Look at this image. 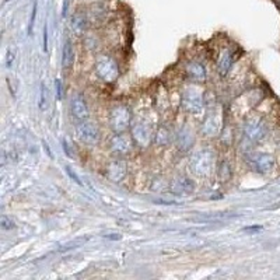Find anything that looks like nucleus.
<instances>
[{
  "label": "nucleus",
  "mask_w": 280,
  "mask_h": 280,
  "mask_svg": "<svg viewBox=\"0 0 280 280\" xmlns=\"http://www.w3.org/2000/svg\"><path fill=\"white\" fill-rule=\"evenodd\" d=\"M181 105L189 114H199L205 108V97L203 91L196 86L187 87L181 94Z\"/></svg>",
  "instance_id": "1"
},
{
  "label": "nucleus",
  "mask_w": 280,
  "mask_h": 280,
  "mask_svg": "<svg viewBox=\"0 0 280 280\" xmlns=\"http://www.w3.org/2000/svg\"><path fill=\"white\" fill-rule=\"evenodd\" d=\"M215 165V153L212 150H199L192 154L189 167L192 172L198 177H206Z\"/></svg>",
  "instance_id": "2"
},
{
  "label": "nucleus",
  "mask_w": 280,
  "mask_h": 280,
  "mask_svg": "<svg viewBox=\"0 0 280 280\" xmlns=\"http://www.w3.org/2000/svg\"><path fill=\"white\" fill-rule=\"evenodd\" d=\"M95 73L101 80L107 83H114L119 77V67L112 58L102 55L95 62Z\"/></svg>",
  "instance_id": "3"
},
{
  "label": "nucleus",
  "mask_w": 280,
  "mask_h": 280,
  "mask_svg": "<svg viewBox=\"0 0 280 280\" xmlns=\"http://www.w3.org/2000/svg\"><path fill=\"white\" fill-rule=\"evenodd\" d=\"M132 122V112L125 105H118L111 111L109 125L115 133H124Z\"/></svg>",
  "instance_id": "4"
},
{
  "label": "nucleus",
  "mask_w": 280,
  "mask_h": 280,
  "mask_svg": "<svg viewBox=\"0 0 280 280\" xmlns=\"http://www.w3.org/2000/svg\"><path fill=\"white\" fill-rule=\"evenodd\" d=\"M244 133L251 142H261L268 133L266 122L261 117H249L244 124Z\"/></svg>",
  "instance_id": "5"
},
{
  "label": "nucleus",
  "mask_w": 280,
  "mask_h": 280,
  "mask_svg": "<svg viewBox=\"0 0 280 280\" xmlns=\"http://www.w3.org/2000/svg\"><path fill=\"white\" fill-rule=\"evenodd\" d=\"M223 129V114L220 107H215L208 112L205 117L203 125H202V132L206 136H217Z\"/></svg>",
  "instance_id": "6"
},
{
  "label": "nucleus",
  "mask_w": 280,
  "mask_h": 280,
  "mask_svg": "<svg viewBox=\"0 0 280 280\" xmlns=\"http://www.w3.org/2000/svg\"><path fill=\"white\" fill-rule=\"evenodd\" d=\"M76 132H77V137L82 140L83 143H86V145H95L98 142L99 129L91 121H83V122H80L77 125V127H76Z\"/></svg>",
  "instance_id": "7"
},
{
  "label": "nucleus",
  "mask_w": 280,
  "mask_h": 280,
  "mask_svg": "<svg viewBox=\"0 0 280 280\" xmlns=\"http://www.w3.org/2000/svg\"><path fill=\"white\" fill-rule=\"evenodd\" d=\"M248 164L251 165L256 172L259 174H266L273 168L275 165V160L271 154L266 153H255L248 156Z\"/></svg>",
  "instance_id": "8"
},
{
  "label": "nucleus",
  "mask_w": 280,
  "mask_h": 280,
  "mask_svg": "<svg viewBox=\"0 0 280 280\" xmlns=\"http://www.w3.org/2000/svg\"><path fill=\"white\" fill-rule=\"evenodd\" d=\"M153 133H152V129L150 126L143 122V121H140V122H137L133 125V130H132V137H133V140H135V143L137 146H140V147H147V146L152 143V140H153Z\"/></svg>",
  "instance_id": "9"
},
{
  "label": "nucleus",
  "mask_w": 280,
  "mask_h": 280,
  "mask_svg": "<svg viewBox=\"0 0 280 280\" xmlns=\"http://www.w3.org/2000/svg\"><path fill=\"white\" fill-rule=\"evenodd\" d=\"M133 143H135L133 137L125 135V132H124V133H117L111 139L109 147H111V150L114 153L125 156V154H127L133 149Z\"/></svg>",
  "instance_id": "10"
},
{
  "label": "nucleus",
  "mask_w": 280,
  "mask_h": 280,
  "mask_svg": "<svg viewBox=\"0 0 280 280\" xmlns=\"http://www.w3.org/2000/svg\"><path fill=\"white\" fill-rule=\"evenodd\" d=\"M70 112H72L73 117L76 119H80V121H84L89 118L90 112H89L87 102L80 94H74L70 98Z\"/></svg>",
  "instance_id": "11"
},
{
  "label": "nucleus",
  "mask_w": 280,
  "mask_h": 280,
  "mask_svg": "<svg viewBox=\"0 0 280 280\" xmlns=\"http://www.w3.org/2000/svg\"><path fill=\"white\" fill-rule=\"evenodd\" d=\"M127 172V165L124 160H115L108 164L107 167V177L112 182H121Z\"/></svg>",
  "instance_id": "12"
},
{
  "label": "nucleus",
  "mask_w": 280,
  "mask_h": 280,
  "mask_svg": "<svg viewBox=\"0 0 280 280\" xmlns=\"http://www.w3.org/2000/svg\"><path fill=\"white\" fill-rule=\"evenodd\" d=\"M170 188L175 195H189L193 192V182L187 175H178L171 181Z\"/></svg>",
  "instance_id": "13"
},
{
  "label": "nucleus",
  "mask_w": 280,
  "mask_h": 280,
  "mask_svg": "<svg viewBox=\"0 0 280 280\" xmlns=\"http://www.w3.org/2000/svg\"><path fill=\"white\" fill-rule=\"evenodd\" d=\"M193 133L190 130L189 127L187 125H184L182 127H180L178 133H177V145H178V149L181 152H187L189 150L192 145H193Z\"/></svg>",
  "instance_id": "14"
},
{
  "label": "nucleus",
  "mask_w": 280,
  "mask_h": 280,
  "mask_svg": "<svg viewBox=\"0 0 280 280\" xmlns=\"http://www.w3.org/2000/svg\"><path fill=\"white\" fill-rule=\"evenodd\" d=\"M187 76L193 82H205L208 79L206 67L199 62H190L187 64Z\"/></svg>",
  "instance_id": "15"
},
{
  "label": "nucleus",
  "mask_w": 280,
  "mask_h": 280,
  "mask_svg": "<svg viewBox=\"0 0 280 280\" xmlns=\"http://www.w3.org/2000/svg\"><path fill=\"white\" fill-rule=\"evenodd\" d=\"M231 64H233V55L228 49H224L220 52V56L217 59V70H218V74L221 77L227 76V73L230 72L231 69Z\"/></svg>",
  "instance_id": "16"
},
{
  "label": "nucleus",
  "mask_w": 280,
  "mask_h": 280,
  "mask_svg": "<svg viewBox=\"0 0 280 280\" xmlns=\"http://www.w3.org/2000/svg\"><path fill=\"white\" fill-rule=\"evenodd\" d=\"M172 142V132L171 129L165 125H161L156 130L154 133V143L157 146H161V147H165L168 146Z\"/></svg>",
  "instance_id": "17"
},
{
  "label": "nucleus",
  "mask_w": 280,
  "mask_h": 280,
  "mask_svg": "<svg viewBox=\"0 0 280 280\" xmlns=\"http://www.w3.org/2000/svg\"><path fill=\"white\" fill-rule=\"evenodd\" d=\"M73 62H74V51H73V45L70 39H66L63 46V52H62V64L64 69L72 67Z\"/></svg>",
  "instance_id": "18"
},
{
  "label": "nucleus",
  "mask_w": 280,
  "mask_h": 280,
  "mask_svg": "<svg viewBox=\"0 0 280 280\" xmlns=\"http://www.w3.org/2000/svg\"><path fill=\"white\" fill-rule=\"evenodd\" d=\"M70 26H72L73 31L79 35V34H83L86 27H87V20H86V17L83 14L76 13L72 17V20H70Z\"/></svg>",
  "instance_id": "19"
},
{
  "label": "nucleus",
  "mask_w": 280,
  "mask_h": 280,
  "mask_svg": "<svg viewBox=\"0 0 280 280\" xmlns=\"http://www.w3.org/2000/svg\"><path fill=\"white\" fill-rule=\"evenodd\" d=\"M89 241V237H83V238H76V240H73L70 243H66L64 245H62L58 251L59 252H64V251H70V249H74V248H79V247H82L86 243Z\"/></svg>",
  "instance_id": "20"
},
{
  "label": "nucleus",
  "mask_w": 280,
  "mask_h": 280,
  "mask_svg": "<svg viewBox=\"0 0 280 280\" xmlns=\"http://www.w3.org/2000/svg\"><path fill=\"white\" fill-rule=\"evenodd\" d=\"M48 107V90H46L45 84H41V91H39V109L44 111Z\"/></svg>",
  "instance_id": "21"
},
{
  "label": "nucleus",
  "mask_w": 280,
  "mask_h": 280,
  "mask_svg": "<svg viewBox=\"0 0 280 280\" xmlns=\"http://www.w3.org/2000/svg\"><path fill=\"white\" fill-rule=\"evenodd\" d=\"M0 227H1L3 230H13V228L16 227V224H14V221L7 216H1V218H0Z\"/></svg>",
  "instance_id": "22"
},
{
  "label": "nucleus",
  "mask_w": 280,
  "mask_h": 280,
  "mask_svg": "<svg viewBox=\"0 0 280 280\" xmlns=\"http://www.w3.org/2000/svg\"><path fill=\"white\" fill-rule=\"evenodd\" d=\"M64 171H66V174H67V175L70 177V180H73V181L76 182V184H79V185H83L82 180L79 178V175H77L76 172L73 171L72 167H69V165H66V167H64Z\"/></svg>",
  "instance_id": "23"
},
{
  "label": "nucleus",
  "mask_w": 280,
  "mask_h": 280,
  "mask_svg": "<svg viewBox=\"0 0 280 280\" xmlns=\"http://www.w3.org/2000/svg\"><path fill=\"white\" fill-rule=\"evenodd\" d=\"M35 17H36V3L34 4V7H32V13H31L30 23H28V34L32 32V27H34V23H35Z\"/></svg>",
  "instance_id": "24"
},
{
  "label": "nucleus",
  "mask_w": 280,
  "mask_h": 280,
  "mask_svg": "<svg viewBox=\"0 0 280 280\" xmlns=\"http://www.w3.org/2000/svg\"><path fill=\"white\" fill-rule=\"evenodd\" d=\"M55 86H56V95H58V99L61 101V99L63 98V87H62L61 79H56V80H55Z\"/></svg>",
  "instance_id": "25"
},
{
  "label": "nucleus",
  "mask_w": 280,
  "mask_h": 280,
  "mask_svg": "<svg viewBox=\"0 0 280 280\" xmlns=\"http://www.w3.org/2000/svg\"><path fill=\"white\" fill-rule=\"evenodd\" d=\"M62 146H63L64 154H66L69 158H74V154H73V152H72V147H70V145L66 142V139H63V140H62Z\"/></svg>",
  "instance_id": "26"
},
{
  "label": "nucleus",
  "mask_w": 280,
  "mask_h": 280,
  "mask_svg": "<svg viewBox=\"0 0 280 280\" xmlns=\"http://www.w3.org/2000/svg\"><path fill=\"white\" fill-rule=\"evenodd\" d=\"M13 61H14V52L11 51V48H9V51H7V58H6V66H7V67H11Z\"/></svg>",
  "instance_id": "27"
},
{
  "label": "nucleus",
  "mask_w": 280,
  "mask_h": 280,
  "mask_svg": "<svg viewBox=\"0 0 280 280\" xmlns=\"http://www.w3.org/2000/svg\"><path fill=\"white\" fill-rule=\"evenodd\" d=\"M44 51H48V28L44 27Z\"/></svg>",
  "instance_id": "28"
},
{
  "label": "nucleus",
  "mask_w": 280,
  "mask_h": 280,
  "mask_svg": "<svg viewBox=\"0 0 280 280\" xmlns=\"http://www.w3.org/2000/svg\"><path fill=\"white\" fill-rule=\"evenodd\" d=\"M262 227L261 226H253V227H245L244 231H258V230H261Z\"/></svg>",
  "instance_id": "29"
},
{
  "label": "nucleus",
  "mask_w": 280,
  "mask_h": 280,
  "mask_svg": "<svg viewBox=\"0 0 280 280\" xmlns=\"http://www.w3.org/2000/svg\"><path fill=\"white\" fill-rule=\"evenodd\" d=\"M107 238H111V240H121V235L119 234H111V235H105Z\"/></svg>",
  "instance_id": "30"
},
{
  "label": "nucleus",
  "mask_w": 280,
  "mask_h": 280,
  "mask_svg": "<svg viewBox=\"0 0 280 280\" xmlns=\"http://www.w3.org/2000/svg\"><path fill=\"white\" fill-rule=\"evenodd\" d=\"M44 147H45V150L48 152V156H49V157H52V153H51V150H49V146H48V143H46V142H44Z\"/></svg>",
  "instance_id": "31"
},
{
  "label": "nucleus",
  "mask_w": 280,
  "mask_h": 280,
  "mask_svg": "<svg viewBox=\"0 0 280 280\" xmlns=\"http://www.w3.org/2000/svg\"><path fill=\"white\" fill-rule=\"evenodd\" d=\"M7 1H10V0H4V3H7Z\"/></svg>",
  "instance_id": "32"
}]
</instances>
